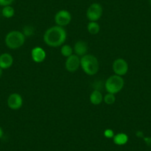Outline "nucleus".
Returning <instances> with one entry per match:
<instances>
[{"mask_svg":"<svg viewBox=\"0 0 151 151\" xmlns=\"http://www.w3.org/2000/svg\"><path fill=\"white\" fill-rule=\"evenodd\" d=\"M67 39V32L63 27L53 26L49 27L45 33L43 40L49 47H57L63 45Z\"/></svg>","mask_w":151,"mask_h":151,"instance_id":"f257e3e1","label":"nucleus"},{"mask_svg":"<svg viewBox=\"0 0 151 151\" xmlns=\"http://www.w3.org/2000/svg\"><path fill=\"white\" fill-rule=\"evenodd\" d=\"M81 67L84 72L88 76H93L99 70V63L95 56L86 54L80 58Z\"/></svg>","mask_w":151,"mask_h":151,"instance_id":"f03ea898","label":"nucleus"},{"mask_svg":"<svg viewBox=\"0 0 151 151\" xmlns=\"http://www.w3.org/2000/svg\"><path fill=\"white\" fill-rule=\"evenodd\" d=\"M5 44L11 49H18L21 47L25 42V36L22 32L13 30L9 32L5 36Z\"/></svg>","mask_w":151,"mask_h":151,"instance_id":"7ed1b4c3","label":"nucleus"},{"mask_svg":"<svg viewBox=\"0 0 151 151\" xmlns=\"http://www.w3.org/2000/svg\"><path fill=\"white\" fill-rule=\"evenodd\" d=\"M124 81L122 76L118 75L110 76L105 82V89L107 93L116 94L124 88Z\"/></svg>","mask_w":151,"mask_h":151,"instance_id":"20e7f679","label":"nucleus"},{"mask_svg":"<svg viewBox=\"0 0 151 151\" xmlns=\"http://www.w3.org/2000/svg\"><path fill=\"white\" fill-rule=\"evenodd\" d=\"M103 14V8L99 3L91 4L88 8L86 12L87 18L90 22H96L101 17Z\"/></svg>","mask_w":151,"mask_h":151,"instance_id":"39448f33","label":"nucleus"},{"mask_svg":"<svg viewBox=\"0 0 151 151\" xmlns=\"http://www.w3.org/2000/svg\"><path fill=\"white\" fill-rule=\"evenodd\" d=\"M71 14L67 10H61L58 11L55 15V22L56 25L60 26V27H65L70 24L71 22Z\"/></svg>","mask_w":151,"mask_h":151,"instance_id":"423d86ee","label":"nucleus"},{"mask_svg":"<svg viewBox=\"0 0 151 151\" xmlns=\"http://www.w3.org/2000/svg\"><path fill=\"white\" fill-rule=\"evenodd\" d=\"M128 69V64L124 59L119 58V59H116L113 62V70L116 75L122 76L125 75L127 73Z\"/></svg>","mask_w":151,"mask_h":151,"instance_id":"0eeeda50","label":"nucleus"},{"mask_svg":"<svg viewBox=\"0 0 151 151\" xmlns=\"http://www.w3.org/2000/svg\"><path fill=\"white\" fill-rule=\"evenodd\" d=\"M80 66V58L77 55L72 54L69 57L67 58L66 62H65V68L68 71L71 73L76 72V70H78Z\"/></svg>","mask_w":151,"mask_h":151,"instance_id":"6e6552de","label":"nucleus"},{"mask_svg":"<svg viewBox=\"0 0 151 151\" xmlns=\"http://www.w3.org/2000/svg\"><path fill=\"white\" fill-rule=\"evenodd\" d=\"M23 104V99L19 93H12L8 99V105L12 110H19Z\"/></svg>","mask_w":151,"mask_h":151,"instance_id":"1a4fd4ad","label":"nucleus"},{"mask_svg":"<svg viewBox=\"0 0 151 151\" xmlns=\"http://www.w3.org/2000/svg\"><path fill=\"white\" fill-rule=\"evenodd\" d=\"M31 57L33 62L36 63H41L44 62L46 58V52L40 47H36L32 49Z\"/></svg>","mask_w":151,"mask_h":151,"instance_id":"9d476101","label":"nucleus"},{"mask_svg":"<svg viewBox=\"0 0 151 151\" xmlns=\"http://www.w3.org/2000/svg\"><path fill=\"white\" fill-rule=\"evenodd\" d=\"M88 50V45L85 42L79 40L74 45L73 51L78 56H83L87 54Z\"/></svg>","mask_w":151,"mask_h":151,"instance_id":"9b49d317","label":"nucleus"},{"mask_svg":"<svg viewBox=\"0 0 151 151\" xmlns=\"http://www.w3.org/2000/svg\"><path fill=\"white\" fill-rule=\"evenodd\" d=\"M14 63L13 56L9 53H2L0 55V68L2 69H8L11 68Z\"/></svg>","mask_w":151,"mask_h":151,"instance_id":"f8f14e48","label":"nucleus"},{"mask_svg":"<svg viewBox=\"0 0 151 151\" xmlns=\"http://www.w3.org/2000/svg\"><path fill=\"white\" fill-rule=\"evenodd\" d=\"M90 101L93 105H99L103 101V96L99 90H94L90 96Z\"/></svg>","mask_w":151,"mask_h":151,"instance_id":"ddd939ff","label":"nucleus"},{"mask_svg":"<svg viewBox=\"0 0 151 151\" xmlns=\"http://www.w3.org/2000/svg\"><path fill=\"white\" fill-rule=\"evenodd\" d=\"M128 142V136L124 133H117L113 136V142L116 145H124Z\"/></svg>","mask_w":151,"mask_h":151,"instance_id":"4468645a","label":"nucleus"},{"mask_svg":"<svg viewBox=\"0 0 151 151\" xmlns=\"http://www.w3.org/2000/svg\"><path fill=\"white\" fill-rule=\"evenodd\" d=\"M87 28L88 31L91 35H96L100 31V25L96 22H90L88 24Z\"/></svg>","mask_w":151,"mask_h":151,"instance_id":"2eb2a0df","label":"nucleus"},{"mask_svg":"<svg viewBox=\"0 0 151 151\" xmlns=\"http://www.w3.org/2000/svg\"><path fill=\"white\" fill-rule=\"evenodd\" d=\"M2 14L5 18L9 19L14 17L15 14V11L13 7H11V5H8V6L4 7L2 11Z\"/></svg>","mask_w":151,"mask_h":151,"instance_id":"dca6fc26","label":"nucleus"},{"mask_svg":"<svg viewBox=\"0 0 151 151\" xmlns=\"http://www.w3.org/2000/svg\"><path fill=\"white\" fill-rule=\"evenodd\" d=\"M73 49L68 45H64L61 47V53L65 57H69L73 54Z\"/></svg>","mask_w":151,"mask_h":151,"instance_id":"f3484780","label":"nucleus"},{"mask_svg":"<svg viewBox=\"0 0 151 151\" xmlns=\"http://www.w3.org/2000/svg\"><path fill=\"white\" fill-rule=\"evenodd\" d=\"M103 101H104V103H105L106 104H107V105H111V104H114L116 101L115 94L107 93L103 97Z\"/></svg>","mask_w":151,"mask_h":151,"instance_id":"a211bd4d","label":"nucleus"},{"mask_svg":"<svg viewBox=\"0 0 151 151\" xmlns=\"http://www.w3.org/2000/svg\"><path fill=\"white\" fill-rule=\"evenodd\" d=\"M34 33V28L31 26H25L23 30V34L25 36H30Z\"/></svg>","mask_w":151,"mask_h":151,"instance_id":"6ab92c4d","label":"nucleus"},{"mask_svg":"<svg viewBox=\"0 0 151 151\" xmlns=\"http://www.w3.org/2000/svg\"><path fill=\"white\" fill-rule=\"evenodd\" d=\"M104 136H105L107 139H111V138H113V136H115L114 134V132H113V130L111 129H107L104 131Z\"/></svg>","mask_w":151,"mask_h":151,"instance_id":"aec40b11","label":"nucleus"},{"mask_svg":"<svg viewBox=\"0 0 151 151\" xmlns=\"http://www.w3.org/2000/svg\"><path fill=\"white\" fill-rule=\"evenodd\" d=\"M14 2V0H0V5L3 7L8 6L11 5Z\"/></svg>","mask_w":151,"mask_h":151,"instance_id":"412c9836","label":"nucleus"},{"mask_svg":"<svg viewBox=\"0 0 151 151\" xmlns=\"http://www.w3.org/2000/svg\"><path fill=\"white\" fill-rule=\"evenodd\" d=\"M145 141L148 146L151 147V138H145Z\"/></svg>","mask_w":151,"mask_h":151,"instance_id":"4be33fe9","label":"nucleus"},{"mask_svg":"<svg viewBox=\"0 0 151 151\" xmlns=\"http://www.w3.org/2000/svg\"><path fill=\"white\" fill-rule=\"evenodd\" d=\"M3 136V130L1 127H0V139Z\"/></svg>","mask_w":151,"mask_h":151,"instance_id":"5701e85b","label":"nucleus"},{"mask_svg":"<svg viewBox=\"0 0 151 151\" xmlns=\"http://www.w3.org/2000/svg\"><path fill=\"white\" fill-rule=\"evenodd\" d=\"M2 69L0 68V77L2 76Z\"/></svg>","mask_w":151,"mask_h":151,"instance_id":"b1692460","label":"nucleus"},{"mask_svg":"<svg viewBox=\"0 0 151 151\" xmlns=\"http://www.w3.org/2000/svg\"><path fill=\"white\" fill-rule=\"evenodd\" d=\"M150 5H151V0H150Z\"/></svg>","mask_w":151,"mask_h":151,"instance_id":"393cba45","label":"nucleus"}]
</instances>
